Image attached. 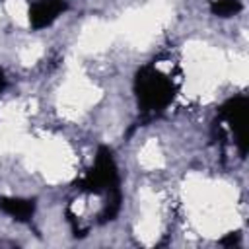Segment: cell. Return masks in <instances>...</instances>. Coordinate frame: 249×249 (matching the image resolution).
<instances>
[{
	"label": "cell",
	"mask_w": 249,
	"mask_h": 249,
	"mask_svg": "<svg viewBox=\"0 0 249 249\" xmlns=\"http://www.w3.org/2000/svg\"><path fill=\"white\" fill-rule=\"evenodd\" d=\"M60 10V6H56L53 0L49 2H39L29 10V21L35 27H43L47 23H51V19L56 18V12Z\"/></svg>",
	"instance_id": "obj_1"
}]
</instances>
